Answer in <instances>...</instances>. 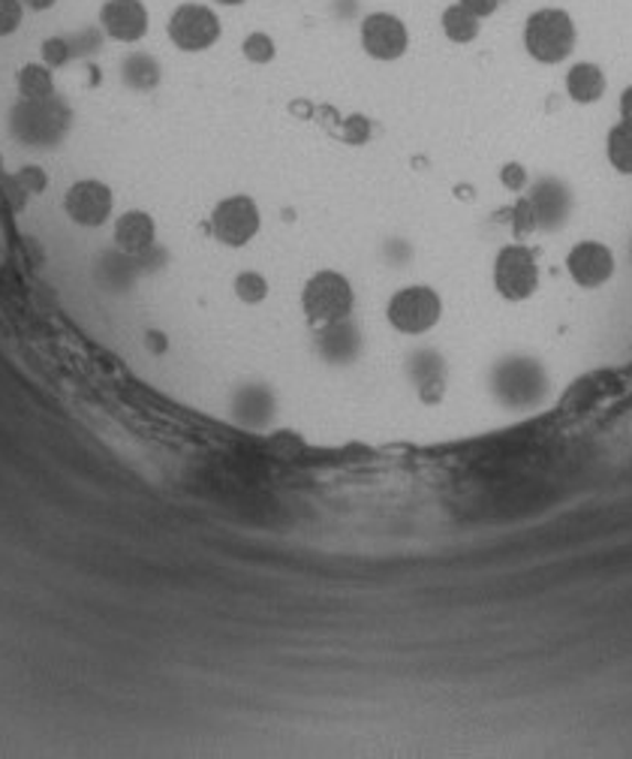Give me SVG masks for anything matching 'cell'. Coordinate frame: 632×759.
Wrapping results in <instances>:
<instances>
[{"instance_id": "6da1fadb", "label": "cell", "mask_w": 632, "mask_h": 759, "mask_svg": "<svg viewBox=\"0 0 632 759\" xmlns=\"http://www.w3.org/2000/svg\"><path fill=\"white\" fill-rule=\"evenodd\" d=\"M355 308L353 284L334 271V268H322L317 275L308 278L304 290H301V311L308 317V323L317 329H334L350 320Z\"/></svg>"}, {"instance_id": "7a4b0ae2", "label": "cell", "mask_w": 632, "mask_h": 759, "mask_svg": "<svg viewBox=\"0 0 632 759\" xmlns=\"http://www.w3.org/2000/svg\"><path fill=\"white\" fill-rule=\"evenodd\" d=\"M524 49L533 61L545 67L564 64L576 49V22L560 7H543L533 10L524 22Z\"/></svg>"}, {"instance_id": "3957f363", "label": "cell", "mask_w": 632, "mask_h": 759, "mask_svg": "<svg viewBox=\"0 0 632 759\" xmlns=\"http://www.w3.org/2000/svg\"><path fill=\"white\" fill-rule=\"evenodd\" d=\"M221 34L223 22L211 3L188 0V3H178L175 10L169 12V43L175 45L178 52H184V55H202V52H208V49L217 45Z\"/></svg>"}, {"instance_id": "277c9868", "label": "cell", "mask_w": 632, "mask_h": 759, "mask_svg": "<svg viewBox=\"0 0 632 759\" xmlns=\"http://www.w3.org/2000/svg\"><path fill=\"white\" fill-rule=\"evenodd\" d=\"M440 317H443V302L425 284L400 287L398 292H392L386 304L388 325L400 335H425L440 323Z\"/></svg>"}, {"instance_id": "5b68a950", "label": "cell", "mask_w": 632, "mask_h": 759, "mask_svg": "<svg viewBox=\"0 0 632 759\" xmlns=\"http://www.w3.org/2000/svg\"><path fill=\"white\" fill-rule=\"evenodd\" d=\"M208 229L223 247H245L263 229V212H259L254 196L233 193L211 209Z\"/></svg>"}, {"instance_id": "8992f818", "label": "cell", "mask_w": 632, "mask_h": 759, "mask_svg": "<svg viewBox=\"0 0 632 759\" xmlns=\"http://www.w3.org/2000/svg\"><path fill=\"white\" fill-rule=\"evenodd\" d=\"M358 43L367 57H374L379 64H392L400 61L410 49V31L400 15L386 10L367 12L362 24H358Z\"/></svg>"}, {"instance_id": "52a82bcc", "label": "cell", "mask_w": 632, "mask_h": 759, "mask_svg": "<svg viewBox=\"0 0 632 759\" xmlns=\"http://www.w3.org/2000/svg\"><path fill=\"white\" fill-rule=\"evenodd\" d=\"M539 287V266L531 247L506 245L494 259V290L506 302H524Z\"/></svg>"}, {"instance_id": "ba28073f", "label": "cell", "mask_w": 632, "mask_h": 759, "mask_svg": "<svg viewBox=\"0 0 632 759\" xmlns=\"http://www.w3.org/2000/svg\"><path fill=\"white\" fill-rule=\"evenodd\" d=\"M64 212L82 229H100L115 214V193L100 179H78L64 196Z\"/></svg>"}, {"instance_id": "9c48e42d", "label": "cell", "mask_w": 632, "mask_h": 759, "mask_svg": "<svg viewBox=\"0 0 632 759\" xmlns=\"http://www.w3.org/2000/svg\"><path fill=\"white\" fill-rule=\"evenodd\" d=\"M97 24L111 43L136 45L151 31V12L144 0H103Z\"/></svg>"}, {"instance_id": "30bf717a", "label": "cell", "mask_w": 632, "mask_h": 759, "mask_svg": "<svg viewBox=\"0 0 632 759\" xmlns=\"http://www.w3.org/2000/svg\"><path fill=\"white\" fill-rule=\"evenodd\" d=\"M566 271L581 290H597L614 275V254L602 242H578L566 254Z\"/></svg>"}, {"instance_id": "8fae6325", "label": "cell", "mask_w": 632, "mask_h": 759, "mask_svg": "<svg viewBox=\"0 0 632 759\" xmlns=\"http://www.w3.org/2000/svg\"><path fill=\"white\" fill-rule=\"evenodd\" d=\"M111 242L121 250L124 257H142L148 254L157 242V224L154 217L142 209H133V212H124L118 221H115V233H111Z\"/></svg>"}, {"instance_id": "7c38bea8", "label": "cell", "mask_w": 632, "mask_h": 759, "mask_svg": "<svg viewBox=\"0 0 632 759\" xmlns=\"http://www.w3.org/2000/svg\"><path fill=\"white\" fill-rule=\"evenodd\" d=\"M527 214H531V226H539V229H555L566 221L569 214V193H566L564 184L545 179L533 188L531 200H527Z\"/></svg>"}, {"instance_id": "4fadbf2b", "label": "cell", "mask_w": 632, "mask_h": 759, "mask_svg": "<svg viewBox=\"0 0 632 759\" xmlns=\"http://www.w3.org/2000/svg\"><path fill=\"white\" fill-rule=\"evenodd\" d=\"M566 94L576 103H597L606 94V73L597 64L581 61L566 73Z\"/></svg>"}, {"instance_id": "5bb4252c", "label": "cell", "mask_w": 632, "mask_h": 759, "mask_svg": "<svg viewBox=\"0 0 632 759\" xmlns=\"http://www.w3.org/2000/svg\"><path fill=\"white\" fill-rule=\"evenodd\" d=\"M440 31H443V36L449 43L467 45L473 43L479 36V31H482V19H476L473 12L464 10L456 0V3H449L443 10V15H440Z\"/></svg>"}, {"instance_id": "9a60e30c", "label": "cell", "mask_w": 632, "mask_h": 759, "mask_svg": "<svg viewBox=\"0 0 632 759\" xmlns=\"http://www.w3.org/2000/svg\"><path fill=\"white\" fill-rule=\"evenodd\" d=\"M121 78L136 90H151L160 85V64H157L154 55L148 52H130L124 55L121 61Z\"/></svg>"}, {"instance_id": "2e32d148", "label": "cell", "mask_w": 632, "mask_h": 759, "mask_svg": "<svg viewBox=\"0 0 632 759\" xmlns=\"http://www.w3.org/2000/svg\"><path fill=\"white\" fill-rule=\"evenodd\" d=\"M15 82H19L24 100L45 103L55 97V76H52V67H45V64H24Z\"/></svg>"}, {"instance_id": "e0dca14e", "label": "cell", "mask_w": 632, "mask_h": 759, "mask_svg": "<svg viewBox=\"0 0 632 759\" xmlns=\"http://www.w3.org/2000/svg\"><path fill=\"white\" fill-rule=\"evenodd\" d=\"M606 154L621 175H632V121H621L611 127L609 139H606Z\"/></svg>"}, {"instance_id": "ac0fdd59", "label": "cell", "mask_w": 632, "mask_h": 759, "mask_svg": "<svg viewBox=\"0 0 632 759\" xmlns=\"http://www.w3.org/2000/svg\"><path fill=\"white\" fill-rule=\"evenodd\" d=\"M242 55H245L250 64H256V67H266V64H271V61L278 57V43H275V36L266 34V31H250V34L242 40Z\"/></svg>"}, {"instance_id": "d6986e66", "label": "cell", "mask_w": 632, "mask_h": 759, "mask_svg": "<svg viewBox=\"0 0 632 759\" xmlns=\"http://www.w3.org/2000/svg\"><path fill=\"white\" fill-rule=\"evenodd\" d=\"M233 290L245 304H259L268 299V280L259 271H242L235 275Z\"/></svg>"}, {"instance_id": "ffe728a7", "label": "cell", "mask_w": 632, "mask_h": 759, "mask_svg": "<svg viewBox=\"0 0 632 759\" xmlns=\"http://www.w3.org/2000/svg\"><path fill=\"white\" fill-rule=\"evenodd\" d=\"M69 57H73V43H69L67 36H49L43 43L45 67H64V64H69Z\"/></svg>"}, {"instance_id": "44dd1931", "label": "cell", "mask_w": 632, "mask_h": 759, "mask_svg": "<svg viewBox=\"0 0 632 759\" xmlns=\"http://www.w3.org/2000/svg\"><path fill=\"white\" fill-rule=\"evenodd\" d=\"M24 3L22 0H0V36H12L22 28Z\"/></svg>"}, {"instance_id": "7402d4cb", "label": "cell", "mask_w": 632, "mask_h": 759, "mask_svg": "<svg viewBox=\"0 0 632 759\" xmlns=\"http://www.w3.org/2000/svg\"><path fill=\"white\" fill-rule=\"evenodd\" d=\"M15 179H19L22 190H28V193H43V190L49 188V175H45L40 167L19 169V175H15Z\"/></svg>"}, {"instance_id": "603a6c76", "label": "cell", "mask_w": 632, "mask_h": 759, "mask_svg": "<svg viewBox=\"0 0 632 759\" xmlns=\"http://www.w3.org/2000/svg\"><path fill=\"white\" fill-rule=\"evenodd\" d=\"M464 10H470L476 19H489L494 12L500 10V0H458Z\"/></svg>"}, {"instance_id": "cb8c5ba5", "label": "cell", "mask_w": 632, "mask_h": 759, "mask_svg": "<svg viewBox=\"0 0 632 759\" xmlns=\"http://www.w3.org/2000/svg\"><path fill=\"white\" fill-rule=\"evenodd\" d=\"M503 184H506L510 190H522L524 184H527V172H524V167L510 163V167L503 169Z\"/></svg>"}, {"instance_id": "d4e9b609", "label": "cell", "mask_w": 632, "mask_h": 759, "mask_svg": "<svg viewBox=\"0 0 632 759\" xmlns=\"http://www.w3.org/2000/svg\"><path fill=\"white\" fill-rule=\"evenodd\" d=\"M621 118H623V121H632V85L626 90H623V97H621Z\"/></svg>"}, {"instance_id": "484cf974", "label": "cell", "mask_w": 632, "mask_h": 759, "mask_svg": "<svg viewBox=\"0 0 632 759\" xmlns=\"http://www.w3.org/2000/svg\"><path fill=\"white\" fill-rule=\"evenodd\" d=\"M22 3H24V7H31V10L43 12V10H52L57 0H22Z\"/></svg>"}, {"instance_id": "4316f807", "label": "cell", "mask_w": 632, "mask_h": 759, "mask_svg": "<svg viewBox=\"0 0 632 759\" xmlns=\"http://www.w3.org/2000/svg\"><path fill=\"white\" fill-rule=\"evenodd\" d=\"M211 3H217V7H242L247 0H211Z\"/></svg>"}]
</instances>
